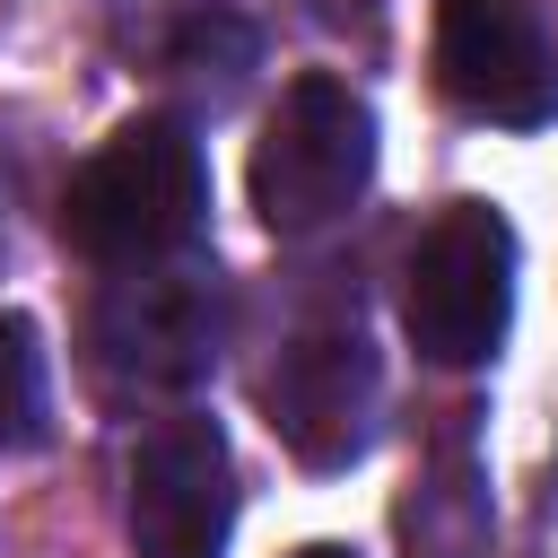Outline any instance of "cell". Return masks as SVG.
<instances>
[{"label":"cell","instance_id":"obj_10","mask_svg":"<svg viewBox=\"0 0 558 558\" xmlns=\"http://www.w3.org/2000/svg\"><path fill=\"white\" fill-rule=\"evenodd\" d=\"M305 17L331 26V35H357V44L384 35V9H375V0H305Z\"/></svg>","mask_w":558,"mask_h":558},{"label":"cell","instance_id":"obj_3","mask_svg":"<svg viewBox=\"0 0 558 558\" xmlns=\"http://www.w3.org/2000/svg\"><path fill=\"white\" fill-rule=\"evenodd\" d=\"M514 323V227L488 201H445L401 270V331L427 366H488Z\"/></svg>","mask_w":558,"mask_h":558},{"label":"cell","instance_id":"obj_4","mask_svg":"<svg viewBox=\"0 0 558 558\" xmlns=\"http://www.w3.org/2000/svg\"><path fill=\"white\" fill-rule=\"evenodd\" d=\"M87 349L131 392H192L227 349V279L192 253L131 262L105 279L87 314Z\"/></svg>","mask_w":558,"mask_h":558},{"label":"cell","instance_id":"obj_1","mask_svg":"<svg viewBox=\"0 0 558 558\" xmlns=\"http://www.w3.org/2000/svg\"><path fill=\"white\" fill-rule=\"evenodd\" d=\"M201 218H209V157L192 140V122H174V113L122 122L61 192V235L105 270L183 253L201 235Z\"/></svg>","mask_w":558,"mask_h":558},{"label":"cell","instance_id":"obj_5","mask_svg":"<svg viewBox=\"0 0 558 558\" xmlns=\"http://www.w3.org/2000/svg\"><path fill=\"white\" fill-rule=\"evenodd\" d=\"M436 87L497 131L558 122V26L549 0H445L436 9Z\"/></svg>","mask_w":558,"mask_h":558},{"label":"cell","instance_id":"obj_11","mask_svg":"<svg viewBox=\"0 0 558 558\" xmlns=\"http://www.w3.org/2000/svg\"><path fill=\"white\" fill-rule=\"evenodd\" d=\"M288 558H357V549H340V541H305V549H288Z\"/></svg>","mask_w":558,"mask_h":558},{"label":"cell","instance_id":"obj_2","mask_svg":"<svg viewBox=\"0 0 558 558\" xmlns=\"http://www.w3.org/2000/svg\"><path fill=\"white\" fill-rule=\"evenodd\" d=\"M375 174V113L349 78L305 70L279 87L262 140H253V209L270 235H323L357 209Z\"/></svg>","mask_w":558,"mask_h":558},{"label":"cell","instance_id":"obj_8","mask_svg":"<svg viewBox=\"0 0 558 558\" xmlns=\"http://www.w3.org/2000/svg\"><path fill=\"white\" fill-rule=\"evenodd\" d=\"M166 70L183 78V96H201V105L218 113V105H235V87H244V70H253V26L227 17V9H201V17L174 35Z\"/></svg>","mask_w":558,"mask_h":558},{"label":"cell","instance_id":"obj_7","mask_svg":"<svg viewBox=\"0 0 558 558\" xmlns=\"http://www.w3.org/2000/svg\"><path fill=\"white\" fill-rule=\"evenodd\" d=\"M122 514H131L140 558H218V541L235 523V453H227L218 418L183 410V418L148 427L122 471Z\"/></svg>","mask_w":558,"mask_h":558},{"label":"cell","instance_id":"obj_6","mask_svg":"<svg viewBox=\"0 0 558 558\" xmlns=\"http://www.w3.org/2000/svg\"><path fill=\"white\" fill-rule=\"evenodd\" d=\"M262 401H270L279 445H288L305 471H349V462L366 453V436H375L384 366H375L366 331L331 314V323H305V331L279 349Z\"/></svg>","mask_w":558,"mask_h":558},{"label":"cell","instance_id":"obj_9","mask_svg":"<svg viewBox=\"0 0 558 558\" xmlns=\"http://www.w3.org/2000/svg\"><path fill=\"white\" fill-rule=\"evenodd\" d=\"M44 436V349L26 314H0V453Z\"/></svg>","mask_w":558,"mask_h":558}]
</instances>
